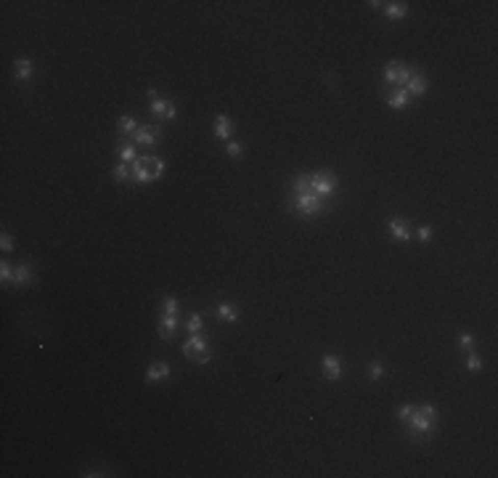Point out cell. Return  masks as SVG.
<instances>
[{"instance_id": "cell-21", "label": "cell", "mask_w": 498, "mask_h": 478, "mask_svg": "<svg viewBox=\"0 0 498 478\" xmlns=\"http://www.w3.org/2000/svg\"><path fill=\"white\" fill-rule=\"evenodd\" d=\"M117 128L122 130V133H136V130H138V125H136V119H133V117H122V119L117 123Z\"/></svg>"}, {"instance_id": "cell-3", "label": "cell", "mask_w": 498, "mask_h": 478, "mask_svg": "<svg viewBox=\"0 0 498 478\" xmlns=\"http://www.w3.org/2000/svg\"><path fill=\"white\" fill-rule=\"evenodd\" d=\"M183 356L191 358L194 364H209L212 353H209V348H207V338L191 335V338L186 340V345H183Z\"/></svg>"}, {"instance_id": "cell-30", "label": "cell", "mask_w": 498, "mask_h": 478, "mask_svg": "<svg viewBox=\"0 0 498 478\" xmlns=\"http://www.w3.org/2000/svg\"><path fill=\"white\" fill-rule=\"evenodd\" d=\"M369 372H371V377H374V380H379V377H382V372H384V367H382L379 362H374Z\"/></svg>"}, {"instance_id": "cell-32", "label": "cell", "mask_w": 498, "mask_h": 478, "mask_svg": "<svg viewBox=\"0 0 498 478\" xmlns=\"http://www.w3.org/2000/svg\"><path fill=\"white\" fill-rule=\"evenodd\" d=\"M459 345L461 348H472V335H459Z\"/></svg>"}, {"instance_id": "cell-13", "label": "cell", "mask_w": 498, "mask_h": 478, "mask_svg": "<svg viewBox=\"0 0 498 478\" xmlns=\"http://www.w3.org/2000/svg\"><path fill=\"white\" fill-rule=\"evenodd\" d=\"M175 329H178V322H175L172 314H165V319L159 322V335H162L165 340H170L175 335Z\"/></svg>"}, {"instance_id": "cell-2", "label": "cell", "mask_w": 498, "mask_h": 478, "mask_svg": "<svg viewBox=\"0 0 498 478\" xmlns=\"http://www.w3.org/2000/svg\"><path fill=\"white\" fill-rule=\"evenodd\" d=\"M165 162L159 157H136L133 159V178L138 183H151L156 178H162Z\"/></svg>"}, {"instance_id": "cell-14", "label": "cell", "mask_w": 498, "mask_h": 478, "mask_svg": "<svg viewBox=\"0 0 498 478\" xmlns=\"http://www.w3.org/2000/svg\"><path fill=\"white\" fill-rule=\"evenodd\" d=\"M389 231H392V236L400 239V242H408V239H411V234H408V229H406V223H403L400 218H392V221H389Z\"/></svg>"}, {"instance_id": "cell-18", "label": "cell", "mask_w": 498, "mask_h": 478, "mask_svg": "<svg viewBox=\"0 0 498 478\" xmlns=\"http://www.w3.org/2000/svg\"><path fill=\"white\" fill-rule=\"evenodd\" d=\"M13 282L16 284H30L32 282V269L27 263H21L19 269H16V276H13Z\"/></svg>"}, {"instance_id": "cell-4", "label": "cell", "mask_w": 498, "mask_h": 478, "mask_svg": "<svg viewBox=\"0 0 498 478\" xmlns=\"http://www.w3.org/2000/svg\"><path fill=\"white\" fill-rule=\"evenodd\" d=\"M435 417H437V409H435L432 404H427V407H419V409H413V412H411L408 425H411V431L429 433V431H432V422H435Z\"/></svg>"}, {"instance_id": "cell-22", "label": "cell", "mask_w": 498, "mask_h": 478, "mask_svg": "<svg viewBox=\"0 0 498 478\" xmlns=\"http://www.w3.org/2000/svg\"><path fill=\"white\" fill-rule=\"evenodd\" d=\"M188 332H191V335H199V332H201V316L199 314H191V319H188Z\"/></svg>"}, {"instance_id": "cell-24", "label": "cell", "mask_w": 498, "mask_h": 478, "mask_svg": "<svg viewBox=\"0 0 498 478\" xmlns=\"http://www.w3.org/2000/svg\"><path fill=\"white\" fill-rule=\"evenodd\" d=\"M127 178H130L127 165H125V162H119V165L114 168V181H127Z\"/></svg>"}, {"instance_id": "cell-16", "label": "cell", "mask_w": 498, "mask_h": 478, "mask_svg": "<svg viewBox=\"0 0 498 478\" xmlns=\"http://www.w3.org/2000/svg\"><path fill=\"white\" fill-rule=\"evenodd\" d=\"M400 69H403V64H400V61H389V64L384 66V83H387V85H395V83H398Z\"/></svg>"}, {"instance_id": "cell-8", "label": "cell", "mask_w": 498, "mask_h": 478, "mask_svg": "<svg viewBox=\"0 0 498 478\" xmlns=\"http://www.w3.org/2000/svg\"><path fill=\"white\" fill-rule=\"evenodd\" d=\"M424 90H427L424 75L422 72H413L411 80H408V85H406V93H408V96H424Z\"/></svg>"}, {"instance_id": "cell-26", "label": "cell", "mask_w": 498, "mask_h": 478, "mask_svg": "<svg viewBox=\"0 0 498 478\" xmlns=\"http://www.w3.org/2000/svg\"><path fill=\"white\" fill-rule=\"evenodd\" d=\"M162 305H165V314H172V316L178 314V300H175V298H165Z\"/></svg>"}, {"instance_id": "cell-27", "label": "cell", "mask_w": 498, "mask_h": 478, "mask_svg": "<svg viewBox=\"0 0 498 478\" xmlns=\"http://www.w3.org/2000/svg\"><path fill=\"white\" fill-rule=\"evenodd\" d=\"M225 154H228V157H241V146H239L236 141H228V146H225Z\"/></svg>"}, {"instance_id": "cell-31", "label": "cell", "mask_w": 498, "mask_h": 478, "mask_svg": "<svg viewBox=\"0 0 498 478\" xmlns=\"http://www.w3.org/2000/svg\"><path fill=\"white\" fill-rule=\"evenodd\" d=\"M0 245H3V250L8 252V250H13V239L8 234H3V236H0Z\"/></svg>"}, {"instance_id": "cell-15", "label": "cell", "mask_w": 498, "mask_h": 478, "mask_svg": "<svg viewBox=\"0 0 498 478\" xmlns=\"http://www.w3.org/2000/svg\"><path fill=\"white\" fill-rule=\"evenodd\" d=\"M13 75H16V80H27V77L32 75V61H30V59L13 61Z\"/></svg>"}, {"instance_id": "cell-10", "label": "cell", "mask_w": 498, "mask_h": 478, "mask_svg": "<svg viewBox=\"0 0 498 478\" xmlns=\"http://www.w3.org/2000/svg\"><path fill=\"white\" fill-rule=\"evenodd\" d=\"M231 130H233V125H231V119H228L225 114H220L218 119H215V136H218L220 141L231 138Z\"/></svg>"}, {"instance_id": "cell-25", "label": "cell", "mask_w": 498, "mask_h": 478, "mask_svg": "<svg viewBox=\"0 0 498 478\" xmlns=\"http://www.w3.org/2000/svg\"><path fill=\"white\" fill-rule=\"evenodd\" d=\"M13 276H16V274L11 271V266H8V263H3V266H0V279H3L6 284H8V282H13Z\"/></svg>"}, {"instance_id": "cell-29", "label": "cell", "mask_w": 498, "mask_h": 478, "mask_svg": "<svg viewBox=\"0 0 498 478\" xmlns=\"http://www.w3.org/2000/svg\"><path fill=\"white\" fill-rule=\"evenodd\" d=\"M413 409H416V407H411V404H403V407L398 409V417H400V420H408Z\"/></svg>"}, {"instance_id": "cell-19", "label": "cell", "mask_w": 498, "mask_h": 478, "mask_svg": "<svg viewBox=\"0 0 498 478\" xmlns=\"http://www.w3.org/2000/svg\"><path fill=\"white\" fill-rule=\"evenodd\" d=\"M218 316L223 319V322H236L239 314H236V308H233L231 303H220V305H218Z\"/></svg>"}, {"instance_id": "cell-20", "label": "cell", "mask_w": 498, "mask_h": 478, "mask_svg": "<svg viewBox=\"0 0 498 478\" xmlns=\"http://www.w3.org/2000/svg\"><path fill=\"white\" fill-rule=\"evenodd\" d=\"M119 159H122V162H133V159H136V144H119Z\"/></svg>"}, {"instance_id": "cell-12", "label": "cell", "mask_w": 498, "mask_h": 478, "mask_svg": "<svg viewBox=\"0 0 498 478\" xmlns=\"http://www.w3.org/2000/svg\"><path fill=\"white\" fill-rule=\"evenodd\" d=\"M408 93L406 90H403V88H395L392 93H389V96H387V104L389 106H392V109H406V104H408Z\"/></svg>"}, {"instance_id": "cell-28", "label": "cell", "mask_w": 498, "mask_h": 478, "mask_svg": "<svg viewBox=\"0 0 498 478\" xmlns=\"http://www.w3.org/2000/svg\"><path fill=\"white\" fill-rule=\"evenodd\" d=\"M416 236H419V242H429V236H432V229H429V226H422V229L416 231Z\"/></svg>"}, {"instance_id": "cell-1", "label": "cell", "mask_w": 498, "mask_h": 478, "mask_svg": "<svg viewBox=\"0 0 498 478\" xmlns=\"http://www.w3.org/2000/svg\"><path fill=\"white\" fill-rule=\"evenodd\" d=\"M294 207H297V212H302V216H316V212H321V207H324V197L313 189L310 176H300L294 181Z\"/></svg>"}, {"instance_id": "cell-9", "label": "cell", "mask_w": 498, "mask_h": 478, "mask_svg": "<svg viewBox=\"0 0 498 478\" xmlns=\"http://www.w3.org/2000/svg\"><path fill=\"white\" fill-rule=\"evenodd\" d=\"M324 372H326V377H329V380H339V375H342L339 358L331 356V353H326V356H324Z\"/></svg>"}, {"instance_id": "cell-7", "label": "cell", "mask_w": 498, "mask_h": 478, "mask_svg": "<svg viewBox=\"0 0 498 478\" xmlns=\"http://www.w3.org/2000/svg\"><path fill=\"white\" fill-rule=\"evenodd\" d=\"M151 112L156 114V117H165V119H175V104L172 101H162V99H154L151 101Z\"/></svg>"}, {"instance_id": "cell-23", "label": "cell", "mask_w": 498, "mask_h": 478, "mask_svg": "<svg viewBox=\"0 0 498 478\" xmlns=\"http://www.w3.org/2000/svg\"><path fill=\"white\" fill-rule=\"evenodd\" d=\"M466 369H469V372H480V369H482V358H480L477 353H469V358H466Z\"/></svg>"}, {"instance_id": "cell-5", "label": "cell", "mask_w": 498, "mask_h": 478, "mask_svg": "<svg viewBox=\"0 0 498 478\" xmlns=\"http://www.w3.org/2000/svg\"><path fill=\"white\" fill-rule=\"evenodd\" d=\"M310 183H313V189L321 197H329L336 189V176L329 173V170H321V173H316V176H310Z\"/></svg>"}, {"instance_id": "cell-6", "label": "cell", "mask_w": 498, "mask_h": 478, "mask_svg": "<svg viewBox=\"0 0 498 478\" xmlns=\"http://www.w3.org/2000/svg\"><path fill=\"white\" fill-rule=\"evenodd\" d=\"M133 141L143 144V146H151V144L159 141V128L156 125H141L136 133H133Z\"/></svg>"}, {"instance_id": "cell-17", "label": "cell", "mask_w": 498, "mask_h": 478, "mask_svg": "<svg viewBox=\"0 0 498 478\" xmlns=\"http://www.w3.org/2000/svg\"><path fill=\"white\" fill-rule=\"evenodd\" d=\"M384 13L389 19H400V16L408 13V6L406 3H384Z\"/></svg>"}, {"instance_id": "cell-11", "label": "cell", "mask_w": 498, "mask_h": 478, "mask_svg": "<svg viewBox=\"0 0 498 478\" xmlns=\"http://www.w3.org/2000/svg\"><path fill=\"white\" fill-rule=\"evenodd\" d=\"M170 375V367L165 364V362H154L151 367H149V372H146V380L149 383H156V380H165Z\"/></svg>"}]
</instances>
